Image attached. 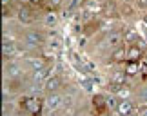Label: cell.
<instances>
[{"instance_id": "6da1fadb", "label": "cell", "mask_w": 147, "mask_h": 116, "mask_svg": "<svg viewBox=\"0 0 147 116\" xmlns=\"http://www.w3.org/2000/svg\"><path fill=\"white\" fill-rule=\"evenodd\" d=\"M62 103H64V96H60V95H51L46 98V105L49 109H58Z\"/></svg>"}, {"instance_id": "7a4b0ae2", "label": "cell", "mask_w": 147, "mask_h": 116, "mask_svg": "<svg viewBox=\"0 0 147 116\" xmlns=\"http://www.w3.org/2000/svg\"><path fill=\"white\" fill-rule=\"evenodd\" d=\"M26 44L31 46V47L40 46V44H42V36L38 35V33H27V35H26Z\"/></svg>"}, {"instance_id": "3957f363", "label": "cell", "mask_w": 147, "mask_h": 116, "mask_svg": "<svg viewBox=\"0 0 147 116\" xmlns=\"http://www.w3.org/2000/svg\"><path fill=\"white\" fill-rule=\"evenodd\" d=\"M2 54L4 56H13V54H16V46L13 42H4L2 44Z\"/></svg>"}, {"instance_id": "277c9868", "label": "cell", "mask_w": 147, "mask_h": 116, "mask_svg": "<svg viewBox=\"0 0 147 116\" xmlns=\"http://www.w3.org/2000/svg\"><path fill=\"white\" fill-rule=\"evenodd\" d=\"M131 113H133V105H131V102H127V100L120 102V105H118V114H122V116H129Z\"/></svg>"}, {"instance_id": "5b68a950", "label": "cell", "mask_w": 147, "mask_h": 116, "mask_svg": "<svg viewBox=\"0 0 147 116\" xmlns=\"http://www.w3.org/2000/svg\"><path fill=\"white\" fill-rule=\"evenodd\" d=\"M18 18H20V22H24V24H31L33 16H31L29 7H22V9H20V13H18Z\"/></svg>"}, {"instance_id": "8992f818", "label": "cell", "mask_w": 147, "mask_h": 116, "mask_svg": "<svg viewBox=\"0 0 147 116\" xmlns=\"http://www.w3.org/2000/svg\"><path fill=\"white\" fill-rule=\"evenodd\" d=\"M46 78H47V71H44V69L33 71V82L35 84H42V82H46Z\"/></svg>"}, {"instance_id": "52a82bcc", "label": "cell", "mask_w": 147, "mask_h": 116, "mask_svg": "<svg viewBox=\"0 0 147 116\" xmlns=\"http://www.w3.org/2000/svg\"><path fill=\"white\" fill-rule=\"evenodd\" d=\"M58 87H60V78H56V76L47 78V82H46V89L47 91H56Z\"/></svg>"}, {"instance_id": "ba28073f", "label": "cell", "mask_w": 147, "mask_h": 116, "mask_svg": "<svg viewBox=\"0 0 147 116\" xmlns=\"http://www.w3.org/2000/svg\"><path fill=\"white\" fill-rule=\"evenodd\" d=\"M120 42H122V36L118 35V33H113V35L107 38V46H113V47H116Z\"/></svg>"}, {"instance_id": "9c48e42d", "label": "cell", "mask_w": 147, "mask_h": 116, "mask_svg": "<svg viewBox=\"0 0 147 116\" xmlns=\"http://www.w3.org/2000/svg\"><path fill=\"white\" fill-rule=\"evenodd\" d=\"M140 54H142V51H140V47H131L127 51V56L131 58V60H136V58H140Z\"/></svg>"}, {"instance_id": "30bf717a", "label": "cell", "mask_w": 147, "mask_h": 116, "mask_svg": "<svg viewBox=\"0 0 147 116\" xmlns=\"http://www.w3.org/2000/svg\"><path fill=\"white\" fill-rule=\"evenodd\" d=\"M29 65L33 67V71L44 69V64H42V60H36V58H29Z\"/></svg>"}, {"instance_id": "8fae6325", "label": "cell", "mask_w": 147, "mask_h": 116, "mask_svg": "<svg viewBox=\"0 0 147 116\" xmlns=\"http://www.w3.org/2000/svg\"><path fill=\"white\" fill-rule=\"evenodd\" d=\"M7 73H9V76H18L20 74V67L16 64H9L7 65Z\"/></svg>"}, {"instance_id": "7c38bea8", "label": "cell", "mask_w": 147, "mask_h": 116, "mask_svg": "<svg viewBox=\"0 0 147 116\" xmlns=\"http://www.w3.org/2000/svg\"><path fill=\"white\" fill-rule=\"evenodd\" d=\"M44 22H46V25L53 27V25L56 24V16H55L53 13H49V15H46V18H44Z\"/></svg>"}, {"instance_id": "4fadbf2b", "label": "cell", "mask_w": 147, "mask_h": 116, "mask_svg": "<svg viewBox=\"0 0 147 116\" xmlns=\"http://www.w3.org/2000/svg\"><path fill=\"white\" fill-rule=\"evenodd\" d=\"M82 87H84V89H86V91H89V93H91L93 89H94V85H93V82L91 80H82Z\"/></svg>"}, {"instance_id": "5bb4252c", "label": "cell", "mask_w": 147, "mask_h": 116, "mask_svg": "<svg viewBox=\"0 0 147 116\" xmlns=\"http://www.w3.org/2000/svg\"><path fill=\"white\" fill-rule=\"evenodd\" d=\"M123 56H125V51H123V49H116V51L113 53V60H122Z\"/></svg>"}, {"instance_id": "9a60e30c", "label": "cell", "mask_w": 147, "mask_h": 116, "mask_svg": "<svg viewBox=\"0 0 147 116\" xmlns=\"http://www.w3.org/2000/svg\"><path fill=\"white\" fill-rule=\"evenodd\" d=\"M136 71H138V65H136V64H129L125 73H127V74H136Z\"/></svg>"}, {"instance_id": "2e32d148", "label": "cell", "mask_w": 147, "mask_h": 116, "mask_svg": "<svg viewBox=\"0 0 147 116\" xmlns=\"http://www.w3.org/2000/svg\"><path fill=\"white\" fill-rule=\"evenodd\" d=\"M125 38H127V40H136L138 36H136V33H134L133 29H127L125 31Z\"/></svg>"}, {"instance_id": "e0dca14e", "label": "cell", "mask_w": 147, "mask_h": 116, "mask_svg": "<svg viewBox=\"0 0 147 116\" xmlns=\"http://www.w3.org/2000/svg\"><path fill=\"white\" fill-rule=\"evenodd\" d=\"M116 82H118V84H123V74L122 73H118V74L113 76V84H116Z\"/></svg>"}, {"instance_id": "ac0fdd59", "label": "cell", "mask_w": 147, "mask_h": 116, "mask_svg": "<svg viewBox=\"0 0 147 116\" xmlns=\"http://www.w3.org/2000/svg\"><path fill=\"white\" fill-rule=\"evenodd\" d=\"M107 105H109V107H116L118 105V103H116V98H109V100H107Z\"/></svg>"}, {"instance_id": "d6986e66", "label": "cell", "mask_w": 147, "mask_h": 116, "mask_svg": "<svg viewBox=\"0 0 147 116\" xmlns=\"http://www.w3.org/2000/svg\"><path fill=\"white\" fill-rule=\"evenodd\" d=\"M64 103H65V105H71V103H73V96H71V95L64 96Z\"/></svg>"}, {"instance_id": "ffe728a7", "label": "cell", "mask_w": 147, "mask_h": 116, "mask_svg": "<svg viewBox=\"0 0 147 116\" xmlns=\"http://www.w3.org/2000/svg\"><path fill=\"white\" fill-rule=\"evenodd\" d=\"M51 2H53L55 5H60V4H62V0H51Z\"/></svg>"}, {"instance_id": "44dd1931", "label": "cell", "mask_w": 147, "mask_h": 116, "mask_svg": "<svg viewBox=\"0 0 147 116\" xmlns=\"http://www.w3.org/2000/svg\"><path fill=\"white\" fill-rule=\"evenodd\" d=\"M2 4H4V5H7V4H9V0H2Z\"/></svg>"}, {"instance_id": "7402d4cb", "label": "cell", "mask_w": 147, "mask_h": 116, "mask_svg": "<svg viewBox=\"0 0 147 116\" xmlns=\"http://www.w3.org/2000/svg\"><path fill=\"white\" fill-rule=\"evenodd\" d=\"M142 116H147V111H142Z\"/></svg>"}, {"instance_id": "603a6c76", "label": "cell", "mask_w": 147, "mask_h": 116, "mask_svg": "<svg viewBox=\"0 0 147 116\" xmlns=\"http://www.w3.org/2000/svg\"><path fill=\"white\" fill-rule=\"evenodd\" d=\"M31 2H40V0H31Z\"/></svg>"}, {"instance_id": "cb8c5ba5", "label": "cell", "mask_w": 147, "mask_h": 116, "mask_svg": "<svg viewBox=\"0 0 147 116\" xmlns=\"http://www.w3.org/2000/svg\"><path fill=\"white\" fill-rule=\"evenodd\" d=\"M145 24H147V16H145Z\"/></svg>"}, {"instance_id": "d4e9b609", "label": "cell", "mask_w": 147, "mask_h": 116, "mask_svg": "<svg viewBox=\"0 0 147 116\" xmlns=\"http://www.w3.org/2000/svg\"><path fill=\"white\" fill-rule=\"evenodd\" d=\"M75 116H80V114H75Z\"/></svg>"}, {"instance_id": "484cf974", "label": "cell", "mask_w": 147, "mask_h": 116, "mask_svg": "<svg viewBox=\"0 0 147 116\" xmlns=\"http://www.w3.org/2000/svg\"><path fill=\"white\" fill-rule=\"evenodd\" d=\"M13 116H16V114H13Z\"/></svg>"}]
</instances>
